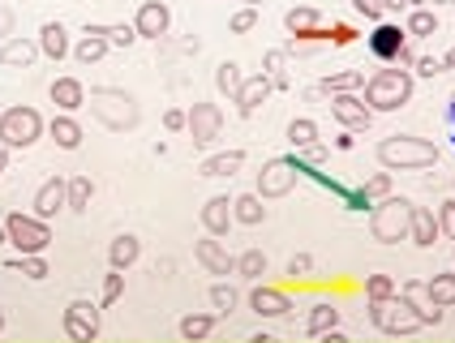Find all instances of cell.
<instances>
[{
  "label": "cell",
  "instance_id": "obj_21",
  "mask_svg": "<svg viewBox=\"0 0 455 343\" xmlns=\"http://www.w3.org/2000/svg\"><path fill=\"white\" fill-rule=\"evenodd\" d=\"M108 26H86V35L74 44V60L77 65H95L103 60V52H108V35H103Z\"/></svg>",
  "mask_w": 455,
  "mask_h": 343
},
{
  "label": "cell",
  "instance_id": "obj_2",
  "mask_svg": "<svg viewBox=\"0 0 455 343\" xmlns=\"http://www.w3.org/2000/svg\"><path fill=\"white\" fill-rule=\"evenodd\" d=\"M379 164L387 172H426L438 164V147L426 138H408V133H391L379 142Z\"/></svg>",
  "mask_w": 455,
  "mask_h": 343
},
{
  "label": "cell",
  "instance_id": "obj_3",
  "mask_svg": "<svg viewBox=\"0 0 455 343\" xmlns=\"http://www.w3.org/2000/svg\"><path fill=\"white\" fill-rule=\"evenodd\" d=\"M412 86H417L412 74L400 69V65H391V69H379L374 77H365V86H361L365 99H361V103H365L370 112H400L408 99H412Z\"/></svg>",
  "mask_w": 455,
  "mask_h": 343
},
{
  "label": "cell",
  "instance_id": "obj_34",
  "mask_svg": "<svg viewBox=\"0 0 455 343\" xmlns=\"http://www.w3.org/2000/svg\"><path fill=\"white\" fill-rule=\"evenodd\" d=\"M288 142H292L297 150L314 147V142H318V121H309V116H292V121H288Z\"/></svg>",
  "mask_w": 455,
  "mask_h": 343
},
{
  "label": "cell",
  "instance_id": "obj_11",
  "mask_svg": "<svg viewBox=\"0 0 455 343\" xmlns=\"http://www.w3.org/2000/svg\"><path fill=\"white\" fill-rule=\"evenodd\" d=\"M168 26H172V9H168L164 0H142V9H138V18H133L138 39L164 44V39H168Z\"/></svg>",
  "mask_w": 455,
  "mask_h": 343
},
{
  "label": "cell",
  "instance_id": "obj_60",
  "mask_svg": "<svg viewBox=\"0 0 455 343\" xmlns=\"http://www.w3.org/2000/svg\"><path fill=\"white\" fill-rule=\"evenodd\" d=\"M443 65H447V69H455V48L447 52V56H443Z\"/></svg>",
  "mask_w": 455,
  "mask_h": 343
},
{
  "label": "cell",
  "instance_id": "obj_31",
  "mask_svg": "<svg viewBox=\"0 0 455 343\" xmlns=\"http://www.w3.org/2000/svg\"><path fill=\"white\" fill-rule=\"evenodd\" d=\"M211 331H215V314H189V318H180V339L185 343L211 339Z\"/></svg>",
  "mask_w": 455,
  "mask_h": 343
},
{
  "label": "cell",
  "instance_id": "obj_23",
  "mask_svg": "<svg viewBox=\"0 0 455 343\" xmlns=\"http://www.w3.org/2000/svg\"><path fill=\"white\" fill-rule=\"evenodd\" d=\"M142 258V241L133 236V232H125V236H116L112 245H108V262H112V270H129L133 262Z\"/></svg>",
  "mask_w": 455,
  "mask_h": 343
},
{
  "label": "cell",
  "instance_id": "obj_32",
  "mask_svg": "<svg viewBox=\"0 0 455 343\" xmlns=\"http://www.w3.org/2000/svg\"><path fill=\"white\" fill-rule=\"evenodd\" d=\"M318 22H323V13H318V9H309V4H301V9H288V13H283V26H288L292 35H314V30H318Z\"/></svg>",
  "mask_w": 455,
  "mask_h": 343
},
{
  "label": "cell",
  "instance_id": "obj_55",
  "mask_svg": "<svg viewBox=\"0 0 455 343\" xmlns=\"http://www.w3.org/2000/svg\"><path fill=\"white\" fill-rule=\"evenodd\" d=\"M335 44H353V30L348 26H335Z\"/></svg>",
  "mask_w": 455,
  "mask_h": 343
},
{
  "label": "cell",
  "instance_id": "obj_29",
  "mask_svg": "<svg viewBox=\"0 0 455 343\" xmlns=\"http://www.w3.org/2000/svg\"><path fill=\"white\" fill-rule=\"evenodd\" d=\"M426 296H430L438 309H451L455 305V270H447V275H434V279H426Z\"/></svg>",
  "mask_w": 455,
  "mask_h": 343
},
{
  "label": "cell",
  "instance_id": "obj_16",
  "mask_svg": "<svg viewBox=\"0 0 455 343\" xmlns=\"http://www.w3.org/2000/svg\"><path fill=\"white\" fill-rule=\"evenodd\" d=\"M194 258H198V262H203L211 275H232V270H236V258H232V253H228V249L220 245L215 236L198 241V245H194Z\"/></svg>",
  "mask_w": 455,
  "mask_h": 343
},
{
  "label": "cell",
  "instance_id": "obj_22",
  "mask_svg": "<svg viewBox=\"0 0 455 343\" xmlns=\"http://www.w3.org/2000/svg\"><path fill=\"white\" fill-rule=\"evenodd\" d=\"M39 52L48 56V60H60V56H69V30L60 22H44V30H39Z\"/></svg>",
  "mask_w": 455,
  "mask_h": 343
},
{
  "label": "cell",
  "instance_id": "obj_35",
  "mask_svg": "<svg viewBox=\"0 0 455 343\" xmlns=\"http://www.w3.org/2000/svg\"><path fill=\"white\" fill-rule=\"evenodd\" d=\"M361 86H365V74H361V69H348V74H335V77L323 82L327 95H353V91H361Z\"/></svg>",
  "mask_w": 455,
  "mask_h": 343
},
{
  "label": "cell",
  "instance_id": "obj_48",
  "mask_svg": "<svg viewBox=\"0 0 455 343\" xmlns=\"http://www.w3.org/2000/svg\"><path fill=\"white\" fill-rule=\"evenodd\" d=\"M353 9L370 22H382V0H353Z\"/></svg>",
  "mask_w": 455,
  "mask_h": 343
},
{
  "label": "cell",
  "instance_id": "obj_15",
  "mask_svg": "<svg viewBox=\"0 0 455 343\" xmlns=\"http://www.w3.org/2000/svg\"><path fill=\"white\" fill-rule=\"evenodd\" d=\"M250 309L262 314V318H283V314L292 309V296L279 292V288H262V283H258L250 292Z\"/></svg>",
  "mask_w": 455,
  "mask_h": 343
},
{
  "label": "cell",
  "instance_id": "obj_9",
  "mask_svg": "<svg viewBox=\"0 0 455 343\" xmlns=\"http://www.w3.org/2000/svg\"><path fill=\"white\" fill-rule=\"evenodd\" d=\"M297 176H301V164L297 159H271L258 172V197H288L297 189Z\"/></svg>",
  "mask_w": 455,
  "mask_h": 343
},
{
  "label": "cell",
  "instance_id": "obj_25",
  "mask_svg": "<svg viewBox=\"0 0 455 343\" xmlns=\"http://www.w3.org/2000/svg\"><path fill=\"white\" fill-rule=\"evenodd\" d=\"M443 232H438V219H434V211H412V227H408V241L412 245H421V249H430L434 241H438Z\"/></svg>",
  "mask_w": 455,
  "mask_h": 343
},
{
  "label": "cell",
  "instance_id": "obj_13",
  "mask_svg": "<svg viewBox=\"0 0 455 343\" xmlns=\"http://www.w3.org/2000/svg\"><path fill=\"white\" fill-rule=\"evenodd\" d=\"M331 116L344 124L348 133H361V129H370V121H374V112L356 95H331Z\"/></svg>",
  "mask_w": 455,
  "mask_h": 343
},
{
  "label": "cell",
  "instance_id": "obj_58",
  "mask_svg": "<svg viewBox=\"0 0 455 343\" xmlns=\"http://www.w3.org/2000/svg\"><path fill=\"white\" fill-rule=\"evenodd\" d=\"M408 0H382V13H395V9H404Z\"/></svg>",
  "mask_w": 455,
  "mask_h": 343
},
{
  "label": "cell",
  "instance_id": "obj_18",
  "mask_svg": "<svg viewBox=\"0 0 455 343\" xmlns=\"http://www.w3.org/2000/svg\"><path fill=\"white\" fill-rule=\"evenodd\" d=\"M232 197L224 194H215V197H206V206H203V227L211 232V236H228V227H232Z\"/></svg>",
  "mask_w": 455,
  "mask_h": 343
},
{
  "label": "cell",
  "instance_id": "obj_19",
  "mask_svg": "<svg viewBox=\"0 0 455 343\" xmlns=\"http://www.w3.org/2000/svg\"><path fill=\"white\" fill-rule=\"evenodd\" d=\"M65 194H69V180H60V176L44 180L39 194H35V215H39V219H52V215L65 206Z\"/></svg>",
  "mask_w": 455,
  "mask_h": 343
},
{
  "label": "cell",
  "instance_id": "obj_28",
  "mask_svg": "<svg viewBox=\"0 0 455 343\" xmlns=\"http://www.w3.org/2000/svg\"><path fill=\"white\" fill-rule=\"evenodd\" d=\"M335 326H339V309L327 305V300H323V305H314V309H309V318H305V331H309L314 339H323V335L335 331Z\"/></svg>",
  "mask_w": 455,
  "mask_h": 343
},
{
  "label": "cell",
  "instance_id": "obj_5",
  "mask_svg": "<svg viewBox=\"0 0 455 343\" xmlns=\"http://www.w3.org/2000/svg\"><path fill=\"white\" fill-rule=\"evenodd\" d=\"M44 138V116L35 112V108H9V112H0V147L4 150H26L35 147Z\"/></svg>",
  "mask_w": 455,
  "mask_h": 343
},
{
  "label": "cell",
  "instance_id": "obj_4",
  "mask_svg": "<svg viewBox=\"0 0 455 343\" xmlns=\"http://www.w3.org/2000/svg\"><path fill=\"white\" fill-rule=\"evenodd\" d=\"M412 202L408 197H382L379 206L370 211V236L379 241V245H395V241H404L408 227H412Z\"/></svg>",
  "mask_w": 455,
  "mask_h": 343
},
{
  "label": "cell",
  "instance_id": "obj_61",
  "mask_svg": "<svg viewBox=\"0 0 455 343\" xmlns=\"http://www.w3.org/2000/svg\"><path fill=\"white\" fill-rule=\"evenodd\" d=\"M250 343H275V339H271V335H253Z\"/></svg>",
  "mask_w": 455,
  "mask_h": 343
},
{
  "label": "cell",
  "instance_id": "obj_52",
  "mask_svg": "<svg viewBox=\"0 0 455 343\" xmlns=\"http://www.w3.org/2000/svg\"><path fill=\"white\" fill-rule=\"evenodd\" d=\"M391 60H395V65H400V69H408V65H417V52L408 48V44H400V52H395V56H391Z\"/></svg>",
  "mask_w": 455,
  "mask_h": 343
},
{
  "label": "cell",
  "instance_id": "obj_14",
  "mask_svg": "<svg viewBox=\"0 0 455 343\" xmlns=\"http://www.w3.org/2000/svg\"><path fill=\"white\" fill-rule=\"evenodd\" d=\"M271 91H275V86H271V77H267V74L245 77L241 95L232 99V103H236V112H241V116H253V112H258V108H262V103L271 99Z\"/></svg>",
  "mask_w": 455,
  "mask_h": 343
},
{
  "label": "cell",
  "instance_id": "obj_42",
  "mask_svg": "<svg viewBox=\"0 0 455 343\" xmlns=\"http://www.w3.org/2000/svg\"><path fill=\"white\" fill-rule=\"evenodd\" d=\"M103 35H108V48H133V44H138V30H133V26H125V22L108 26Z\"/></svg>",
  "mask_w": 455,
  "mask_h": 343
},
{
  "label": "cell",
  "instance_id": "obj_40",
  "mask_svg": "<svg viewBox=\"0 0 455 343\" xmlns=\"http://www.w3.org/2000/svg\"><path fill=\"white\" fill-rule=\"evenodd\" d=\"M395 292H400V288H395L391 275H370V279H365V296H370V300H391Z\"/></svg>",
  "mask_w": 455,
  "mask_h": 343
},
{
  "label": "cell",
  "instance_id": "obj_43",
  "mask_svg": "<svg viewBox=\"0 0 455 343\" xmlns=\"http://www.w3.org/2000/svg\"><path fill=\"white\" fill-rule=\"evenodd\" d=\"M400 44H404V35H400L395 26H382L379 39H374V48H379L382 56H395V52H400Z\"/></svg>",
  "mask_w": 455,
  "mask_h": 343
},
{
  "label": "cell",
  "instance_id": "obj_57",
  "mask_svg": "<svg viewBox=\"0 0 455 343\" xmlns=\"http://www.w3.org/2000/svg\"><path fill=\"white\" fill-rule=\"evenodd\" d=\"M323 343H353V339H348V335H339V331H327V335H323Z\"/></svg>",
  "mask_w": 455,
  "mask_h": 343
},
{
  "label": "cell",
  "instance_id": "obj_54",
  "mask_svg": "<svg viewBox=\"0 0 455 343\" xmlns=\"http://www.w3.org/2000/svg\"><path fill=\"white\" fill-rule=\"evenodd\" d=\"M0 35L13 39V13H9V9H0Z\"/></svg>",
  "mask_w": 455,
  "mask_h": 343
},
{
  "label": "cell",
  "instance_id": "obj_51",
  "mask_svg": "<svg viewBox=\"0 0 455 343\" xmlns=\"http://www.w3.org/2000/svg\"><path fill=\"white\" fill-rule=\"evenodd\" d=\"M164 129H168V133H180V129H185V108H168V112H164Z\"/></svg>",
  "mask_w": 455,
  "mask_h": 343
},
{
  "label": "cell",
  "instance_id": "obj_50",
  "mask_svg": "<svg viewBox=\"0 0 455 343\" xmlns=\"http://www.w3.org/2000/svg\"><path fill=\"white\" fill-rule=\"evenodd\" d=\"M443 69H447V65H443L438 56H417V74L421 77H434V74H443Z\"/></svg>",
  "mask_w": 455,
  "mask_h": 343
},
{
  "label": "cell",
  "instance_id": "obj_6",
  "mask_svg": "<svg viewBox=\"0 0 455 343\" xmlns=\"http://www.w3.org/2000/svg\"><path fill=\"white\" fill-rule=\"evenodd\" d=\"M4 232H9V245H18L22 258H39V253L52 245V227H48V219H39V215L13 211V215H4Z\"/></svg>",
  "mask_w": 455,
  "mask_h": 343
},
{
  "label": "cell",
  "instance_id": "obj_8",
  "mask_svg": "<svg viewBox=\"0 0 455 343\" xmlns=\"http://www.w3.org/2000/svg\"><path fill=\"white\" fill-rule=\"evenodd\" d=\"M185 133H189L194 147H211V142L224 133V112H220V103H194V108L185 112Z\"/></svg>",
  "mask_w": 455,
  "mask_h": 343
},
{
  "label": "cell",
  "instance_id": "obj_59",
  "mask_svg": "<svg viewBox=\"0 0 455 343\" xmlns=\"http://www.w3.org/2000/svg\"><path fill=\"white\" fill-rule=\"evenodd\" d=\"M4 168H9V150L0 147V176H4Z\"/></svg>",
  "mask_w": 455,
  "mask_h": 343
},
{
  "label": "cell",
  "instance_id": "obj_37",
  "mask_svg": "<svg viewBox=\"0 0 455 343\" xmlns=\"http://www.w3.org/2000/svg\"><path fill=\"white\" fill-rule=\"evenodd\" d=\"M408 35H412V39H430V35H438L434 9H412V13H408Z\"/></svg>",
  "mask_w": 455,
  "mask_h": 343
},
{
  "label": "cell",
  "instance_id": "obj_33",
  "mask_svg": "<svg viewBox=\"0 0 455 343\" xmlns=\"http://www.w3.org/2000/svg\"><path fill=\"white\" fill-rule=\"evenodd\" d=\"M215 86H220V95H228V99L241 95V86H245V74H241V65H236V60H224V65L215 69Z\"/></svg>",
  "mask_w": 455,
  "mask_h": 343
},
{
  "label": "cell",
  "instance_id": "obj_56",
  "mask_svg": "<svg viewBox=\"0 0 455 343\" xmlns=\"http://www.w3.org/2000/svg\"><path fill=\"white\" fill-rule=\"evenodd\" d=\"M335 147H339V150H353V133H348V129H344V133H339V138H335Z\"/></svg>",
  "mask_w": 455,
  "mask_h": 343
},
{
  "label": "cell",
  "instance_id": "obj_53",
  "mask_svg": "<svg viewBox=\"0 0 455 343\" xmlns=\"http://www.w3.org/2000/svg\"><path fill=\"white\" fill-rule=\"evenodd\" d=\"M301 155H305V164H323V159H327V150L318 147V142H314V147H305Z\"/></svg>",
  "mask_w": 455,
  "mask_h": 343
},
{
  "label": "cell",
  "instance_id": "obj_45",
  "mask_svg": "<svg viewBox=\"0 0 455 343\" xmlns=\"http://www.w3.org/2000/svg\"><path fill=\"white\" fill-rule=\"evenodd\" d=\"M125 292V270H112L108 275V283H103V305H116Z\"/></svg>",
  "mask_w": 455,
  "mask_h": 343
},
{
  "label": "cell",
  "instance_id": "obj_46",
  "mask_svg": "<svg viewBox=\"0 0 455 343\" xmlns=\"http://www.w3.org/2000/svg\"><path fill=\"white\" fill-rule=\"evenodd\" d=\"M13 267L22 270L26 279H48V262H44V253H39V258H18Z\"/></svg>",
  "mask_w": 455,
  "mask_h": 343
},
{
  "label": "cell",
  "instance_id": "obj_10",
  "mask_svg": "<svg viewBox=\"0 0 455 343\" xmlns=\"http://www.w3.org/2000/svg\"><path fill=\"white\" fill-rule=\"evenodd\" d=\"M60 326H65L69 343H95L100 339V305H91V300H69Z\"/></svg>",
  "mask_w": 455,
  "mask_h": 343
},
{
  "label": "cell",
  "instance_id": "obj_17",
  "mask_svg": "<svg viewBox=\"0 0 455 343\" xmlns=\"http://www.w3.org/2000/svg\"><path fill=\"white\" fill-rule=\"evenodd\" d=\"M35 56H39V44H30V39H22V35H13V39L0 44V69H30Z\"/></svg>",
  "mask_w": 455,
  "mask_h": 343
},
{
  "label": "cell",
  "instance_id": "obj_47",
  "mask_svg": "<svg viewBox=\"0 0 455 343\" xmlns=\"http://www.w3.org/2000/svg\"><path fill=\"white\" fill-rule=\"evenodd\" d=\"M438 232L455 236V202H443V206H438Z\"/></svg>",
  "mask_w": 455,
  "mask_h": 343
},
{
  "label": "cell",
  "instance_id": "obj_27",
  "mask_svg": "<svg viewBox=\"0 0 455 343\" xmlns=\"http://www.w3.org/2000/svg\"><path fill=\"white\" fill-rule=\"evenodd\" d=\"M245 168V150H224V155H211L203 159V176H236V172Z\"/></svg>",
  "mask_w": 455,
  "mask_h": 343
},
{
  "label": "cell",
  "instance_id": "obj_39",
  "mask_svg": "<svg viewBox=\"0 0 455 343\" xmlns=\"http://www.w3.org/2000/svg\"><path fill=\"white\" fill-rule=\"evenodd\" d=\"M387 194H391V172H379V176H370V180L361 185V194H356V197L370 206L374 197H387Z\"/></svg>",
  "mask_w": 455,
  "mask_h": 343
},
{
  "label": "cell",
  "instance_id": "obj_26",
  "mask_svg": "<svg viewBox=\"0 0 455 343\" xmlns=\"http://www.w3.org/2000/svg\"><path fill=\"white\" fill-rule=\"evenodd\" d=\"M232 219L245 223V227H258V223L267 219V206H262V197H258V194L232 197Z\"/></svg>",
  "mask_w": 455,
  "mask_h": 343
},
{
  "label": "cell",
  "instance_id": "obj_12",
  "mask_svg": "<svg viewBox=\"0 0 455 343\" xmlns=\"http://www.w3.org/2000/svg\"><path fill=\"white\" fill-rule=\"evenodd\" d=\"M395 296L404 300L412 314H417V322H421V326H438V322H443V309H438L430 296H426V279H404V288H400Z\"/></svg>",
  "mask_w": 455,
  "mask_h": 343
},
{
  "label": "cell",
  "instance_id": "obj_41",
  "mask_svg": "<svg viewBox=\"0 0 455 343\" xmlns=\"http://www.w3.org/2000/svg\"><path fill=\"white\" fill-rule=\"evenodd\" d=\"M211 305H215L220 314H232V309L241 305V292H236L232 283H215V288H211Z\"/></svg>",
  "mask_w": 455,
  "mask_h": 343
},
{
  "label": "cell",
  "instance_id": "obj_49",
  "mask_svg": "<svg viewBox=\"0 0 455 343\" xmlns=\"http://www.w3.org/2000/svg\"><path fill=\"white\" fill-rule=\"evenodd\" d=\"M309 270H314V258H309V253H292V258H288V275H292V279H297V275H309Z\"/></svg>",
  "mask_w": 455,
  "mask_h": 343
},
{
  "label": "cell",
  "instance_id": "obj_44",
  "mask_svg": "<svg viewBox=\"0 0 455 343\" xmlns=\"http://www.w3.org/2000/svg\"><path fill=\"white\" fill-rule=\"evenodd\" d=\"M253 26H258V9H250V4L236 9V13L228 18V30H232V35H245V30H253Z\"/></svg>",
  "mask_w": 455,
  "mask_h": 343
},
{
  "label": "cell",
  "instance_id": "obj_7",
  "mask_svg": "<svg viewBox=\"0 0 455 343\" xmlns=\"http://www.w3.org/2000/svg\"><path fill=\"white\" fill-rule=\"evenodd\" d=\"M370 322H374V331H382V335H412V331H421L417 314L408 309L400 296H391V300H370Z\"/></svg>",
  "mask_w": 455,
  "mask_h": 343
},
{
  "label": "cell",
  "instance_id": "obj_64",
  "mask_svg": "<svg viewBox=\"0 0 455 343\" xmlns=\"http://www.w3.org/2000/svg\"><path fill=\"white\" fill-rule=\"evenodd\" d=\"M0 331H4V309H0Z\"/></svg>",
  "mask_w": 455,
  "mask_h": 343
},
{
  "label": "cell",
  "instance_id": "obj_24",
  "mask_svg": "<svg viewBox=\"0 0 455 343\" xmlns=\"http://www.w3.org/2000/svg\"><path fill=\"white\" fill-rule=\"evenodd\" d=\"M48 133H52V142L60 150H77L82 147V124L69 116V112H60V116H52V124H48Z\"/></svg>",
  "mask_w": 455,
  "mask_h": 343
},
{
  "label": "cell",
  "instance_id": "obj_36",
  "mask_svg": "<svg viewBox=\"0 0 455 343\" xmlns=\"http://www.w3.org/2000/svg\"><path fill=\"white\" fill-rule=\"evenodd\" d=\"M283 60H288V52H283V48H271L267 56H262V74L271 77V86H275V91H288V77H283Z\"/></svg>",
  "mask_w": 455,
  "mask_h": 343
},
{
  "label": "cell",
  "instance_id": "obj_30",
  "mask_svg": "<svg viewBox=\"0 0 455 343\" xmlns=\"http://www.w3.org/2000/svg\"><path fill=\"white\" fill-rule=\"evenodd\" d=\"M91 197H95V185H91L86 176H74V180H69V194H65V211L86 215V211H91Z\"/></svg>",
  "mask_w": 455,
  "mask_h": 343
},
{
  "label": "cell",
  "instance_id": "obj_1",
  "mask_svg": "<svg viewBox=\"0 0 455 343\" xmlns=\"http://www.w3.org/2000/svg\"><path fill=\"white\" fill-rule=\"evenodd\" d=\"M86 108H91V116H95L103 129H112V133H125V129H138V124H142V103L129 95L125 86H91Z\"/></svg>",
  "mask_w": 455,
  "mask_h": 343
},
{
  "label": "cell",
  "instance_id": "obj_20",
  "mask_svg": "<svg viewBox=\"0 0 455 343\" xmlns=\"http://www.w3.org/2000/svg\"><path fill=\"white\" fill-rule=\"evenodd\" d=\"M48 95H52V103H56L60 112H77V108H86V86H82L77 77H56Z\"/></svg>",
  "mask_w": 455,
  "mask_h": 343
},
{
  "label": "cell",
  "instance_id": "obj_63",
  "mask_svg": "<svg viewBox=\"0 0 455 343\" xmlns=\"http://www.w3.org/2000/svg\"><path fill=\"white\" fill-rule=\"evenodd\" d=\"M245 4H250V9H258V4H262V0H245Z\"/></svg>",
  "mask_w": 455,
  "mask_h": 343
},
{
  "label": "cell",
  "instance_id": "obj_38",
  "mask_svg": "<svg viewBox=\"0 0 455 343\" xmlns=\"http://www.w3.org/2000/svg\"><path fill=\"white\" fill-rule=\"evenodd\" d=\"M236 275H245V279H262V275H267V253H262V249H245V253L236 258Z\"/></svg>",
  "mask_w": 455,
  "mask_h": 343
},
{
  "label": "cell",
  "instance_id": "obj_62",
  "mask_svg": "<svg viewBox=\"0 0 455 343\" xmlns=\"http://www.w3.org/2000/svg\"><path fill=\"white\" fill-rule=\"evenodd\" d=\"M4 241H9V232H4V223H0V245H4Z\"/></svg>",
  "mask_w": 455,
  "mask_h": 343
}]
</instances>
